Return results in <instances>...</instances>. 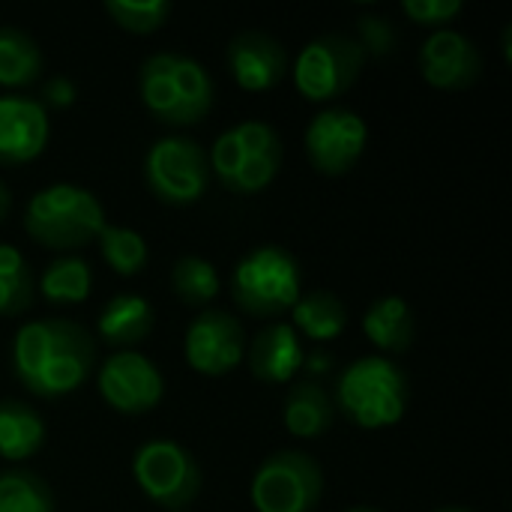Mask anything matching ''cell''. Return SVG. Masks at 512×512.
I'll return each instance as SVG.
<instances>
[{"label": "cell", "instance_id": "cell-1", "mask_svg": "<svg viewBox=\"0 0 512 512\" xmlns=\"http://www.w3.org/2000/svg\"><path fill=\"white\" fill-rule=\"evenodd\" d=\"M96 363L90 333L66 318L27 321L12 339L15 378L42 399H57L78 390Z\"/></svg>", "mask_w": 512, "mask_h": 512}, {"label": "cell", "instance_id": "cell-2", "mask_svg": "<svg viewBox=\"0 0 512 512\" xmlns=\"http://www.w3.org/2000/svg\"><path fill=\"white\" fill-rule=\"evenodd\" d=\"M141 102L165 126H195L213 108V78L204 63L180 51H159L141 63Z\"/></svg>", "mask_w": 512, "mask_h": 512}, {"label": "cell", "instance_id": "cell-3", "mask_svg": "<svg viewBox=\"0 0 512 512\" xmlns=\"http://www.w3.org/2000/svg\"><path fill=\"white\" fill-rule=\"evenodd\" d=\"M105 210L99 198L75 183H54L39 189L24 210V231L57 252L81 249L105 228Z\"/></svg>", "mask_w": 512, "mask_h": 512}, {"label": "cell", "instance_id": "cell-4", "mask_svg": "<svg viewBox=\"0 0 512 512\" xmlns=\"http://www.w3.org/2000/svg\"><path fill=\"white\" fill-rule=\"evenodd\" d=\"M207 162L225 189L255 195L264 192L282 168V138L264 120H240L213 141Z\"/></svg>", "mask_w": 512, "mask_h": 512}, {"label": "cell", "instance_id": "cell-5", "mask_svg": "<svg viewBox=\"0 0 512 512\" xmlns=\"http://www.w3.org/2000/svg\"><path fill=\"white\" fill-rule=\"evenodd\" d=\"M333 405H339L345 417L363 429L393 426L408 408V378L381 354L360 357L342 372Z\"/></svg>", "mask_w": 512, "mask_h": 512}, {"label": "cell", "instance_id": "cell-6", "mask_svg": "<svg viewBox=\"0 0 512 512\" xmlns=\"http://www.w3.org/2000/svg\"><path fill=\"white\" fill-rule=\"evenodd\" d=\"M231 291L252 318H279L300 300V264L282 246H258L237 261Z\"/></svg>", "mask_w": 512, "mask_h": 512}, {"label": "cell", "instance_id": "cell-7", "mask_svg": "<svg viewBox=\"0 0 512 512\" xmlns=\"http://www.w3.org/2000/svg\"><path fill=\"white\" fill-rule=\"evenodd\" d=\"M132 477L138 489L162 510L183 512L201 492V468L177 441H147L135 450Z\"/></svg>", "mask_w": 512, "mask_h": 512}, {"label": "cell", "instance_id": "cell-8", "mask_svg": "<svg viewBox=\"0 0 512 512\" xmlns=\"http://www.w3.org/2000/svg\"><path fill=\"white\" fill-rule=\"evenodd\" d=\"M324 495L321 465L297 450L273 453L252 480V504L258 512H312Z\"/></svg>", "mask_w": 512, "mask_h": 512}, {"label": "cell", "instance_id": "cell-9", "mask_svg": "<svg viewBox=\"0 0 512 512\" xmlns=\"http://www.w3.org/2000/svg\"><path fill=\"white\" fill-rule=\"evenodd\" d=\"M144 180L165 204H192L207 192L210 162L204 147L186 135L159 138L144 156Z\"/></svg>", "mask_w": 512, "mask_h": 512}, {"label": "cell", "instance_id": "cell-10", "mask_svg": "<svg viewBox=\"0 0 512 512\" xmlns=\"http://www.w3.org/2000/svg\"><path fill=\"white\" fill-rule=\"evenodd\" d=\"M366 54L354 36L327 33L312 39L294 66V84L309 102H333L339 99L360 75Z\"/></svg>", "mask_w": 512, "mask_h": 512}, {"label": "cell", "instance_id": "cell-11", "mask_svg": "<svg viewBox=\"0 0 512 512\" xmlns=\"http://www.w3.org/2000/svg\"><path fill=\"white\" fill-rule=\"evenodd\" d=\"M369 141V129L366 120L342 105H330L324 111H318L309 126H306V153L309 162L330 177L348 174Z\"/></svg>", "mask_w": 512, "mask_h": 512}, {"label": "cell", "instance_id": "cell-12", "mask_svg": "<svg viewBox=\"0 0 512 512\" xmlns=\"http://www.w3.org/2000/svg\"><path fill=\"white\" fill-rule=\"evenodd\" d=\"M162 372L138 351H117L99 369V396L120 414H147L162 402Z\"/></svg>", "mask_w": 512, "mask_h": 512}, {"label": "cell", "instance_id": "cell-13", "mask_svg": "<svg viewBox=\"0 0 512 512\" xmlns=\"http://www.w3.org/2000/svg\"><path fill=\"white\" fill-rule=\"evenodd\" d=\"M186 360L201 375H225L237 369L246 357V336L234 315L222 309H207L195 315L183 342Z\"/></svg>", "mask_w": 512, "mask_h": 512}, {"label": "cell", "instance_id": "cell-14", "mask_svg": "<svg viewBox=\"0 0 512 512\" xmlns=\"http://www.w3.org/2000/svg\"><path fill=\"white\" fill-rule=\"evenodd\" d=\"M420 72L432 87L465 90L480 78L483 57L465 33L438 27L420 48Z\"/></svg>", "mask_w": 512, "mask_h": 512}, {"label": "cell", "instance_id": "cell-15", "mask_svg": "<svg viewBox=\"0 0 512 512\" xmlns=\"http://www.w3.org/2000/svg\"><path fill=\"white\" fill-rule=\"evenodd\" d=\"M225 60H228V69H231L234 81L243 90H255V93L276 87L285 78V72H288V51H285V45L276 36L264 33V30H243V33H237L228 42Z\"/></svg>", "mask_w": 512, "mask_h": 512}, {"label": "cell", "instance_id": "cell-16", "mask_svg": "<svg viewBox=\"0 0 512 512\" xmlns=\"http://www.w3.org/2000/svg\"><path fill=\"white\" fill-rule=\"evenodd\" d=\"M48 111L33 96H0V162L21 165L48 144Z\"/></svg>", "mask_w": 512, "mask_h": 512}, {"label": "cell", "instance_id": "cell-17", "mask_svg": "<svg viewBox=\"0 0 512 512\" xmlns=\"http://www.w3.org/2000/svg\"><path fill=\"white\" fill-rule=\"evenodd\" d=\"M303 360L297 330L285 321H273L249 345V369L264 384H288L303 369Z\"/></svg>", "mask_w": 512, "mask_h": 512}, {"label": "cell", "instance_id": "cell-18", "mask_svg": "<svg viewBox=\"0 0 512 512\" xmlns=\"http://www.w3.org/2000/svg\"><path fill=\"white\" fill-rule=\"evenodd\" d=\"M156 324L153 306L138 297V294H117L105 303L102 315H99V336L105 345L132 351V345L144 342L150 336Z\"/></svg>", "mask_w": 512, "mask_h": 512}, {"label": "cell", "instance_id": "cell-19", "mask_svg": "<svg viewBox=\"0 0 512 512\" xmlns=\"http://www.w3.org/2000/svg\"><path fill=\"white\" fill-rule=\"evenodd\" d=\"M336 405L318 381H300L285 399V429L294 438H321L330 432Z\"/></svg>", "mask_w": 512, "mask_h": 512}, {"label": "cell", "instance_id": "cell-20", "mask_svg": "<svg viewBox=\"0 0 512 512\" xmlns=\"http://www.w3.org/2000/svg\"><path fill=\"white\" fill-rule=\"evenodd\" d=\"M414 312L402 297H381L363 315V333L387 354H402L414 342Z\"/></svg>", "mask_w": 512, "mask_h": 512}, {"label": "cell", "instance_id": "cell-21", "mask_svg": "<svg viewBox=\"0 0 512 512\" xmlns=\"http://www.w3.org/2000/svg\"><path fill=\"white\" fill-rule=\"evenodd\" d=\"M45 441L42 417L15 399H0V459L24 462L30 459Z\"/></svg>", "mask_w": 512, "mask_h": 512}, {"label": "cell", "instance_id": "cell-22", "mask_svg": "<svg viewBox=\"0 0 512 512\" xmlns=\"http://www.w3.org/2000/svg\"><path fill=\"white\" fill-rule=\"evenodd\" d=\"M291 315H294V327L312 342H333L348 324V306L336 294L321 288L300 294Z\"/></svg>", "mask_w": 512, "mask_h": 512}, {"label": "cell", "instance_id": "cell-23", "mask_svg": "<svg viewBox=\"0 0 512 512\" xmlns=\"http://www.w3.org/2000/svg\"><path fill=\"white\" fill-rule=\"evenodd\" d=\"M42 72V51L33 36L18 27H0V84L27 87Z\"/></svg>", "mask_w": 512, "mask_h": 512}, {"label": "cell", "instance_id": "cell-24", "mask_svg": "<svg viewBox=\"0 0 512 512\" xmlns=\"http://www.w3.org/2000/svg\"><path fill=\"white\" fill-rule=\"evenodd\" d=\"M90 288H93V273H90V264L81 261V258H57L51 261L42 276H39V291L48 303H57V306H75V303H84L90 297Z\"/></svg>", "mask_w": 512, "mask_h": 512}, {"label": "cell", "instance_id": "cell-25", "mask_svg": "<svg viewBox=\"0 0 512 512\" xmlns=\"http://www.w3.org/2000/svg\"><path fill=\"white\" fill-rule=\"evenodd\" d=\"M33 303V273L15 246L0 243V318H15Z\"/></svg>", "mask_w": 512, "mask_h": 512}, {"label": "cell", "instance_id": "cell-26", "mask_svg": "<svg viewBox=\"0 0 512 512\" xmlns=\"http://www.w3.org/2000/svg\"><path fill=\"white\" fill-rule=\"evenodd\" d=\"M0 512H54V495L33 471L12 468L0 474Z\"/></svg>", "mask_w": 512, "mask_h": 512}, {"label": "cell", "instance_id": "cell-27", "mask_svg": "<svg viewBox=\"0 0 512 512\" xmlns=\"http://www.w3.org/2000/svg\"><path fill=\"white\" fill-rule=\"evenodd\" d=\"M99 252L108 261V267L120 276H135L147 267V240L123 225H105L99 231Z\"/></svg>", "mask_w": 512, "mask_h": 512}, {"label": "cell", "instance_id": "cell-28", "mask_svg": "<svg viewBox=\"0 0 512 512\" xmlns=\"http://www.w3.org/2000/svg\"><path fill=\"white\" fill-rule=\"evenodd\" d=\"M171 288H174V294L183 303H189V306H207L219 294L222 282H219V270L207 258L186 255L171 270Z\"/></svg>", "mask_w": 512, "mask_h": 512}, {"label": "cell", "instance_id": "cell-29", "mask_svg": "<svg viewBox=\"0 0 512 512\" xmlns=\"http://www.w3.org/2000/svg\"><path fill=\"white\" fill-rule=\"evenodd\" d=\"M105 12L129 33H153L159 30L168 15L171 3L168 0H105Z\"/></svg>", "mask_w": 512, "mask_h": 512}, {"label": "cell", "instance_id": "cell-30", "mask_svg": "<svg viewBox=\"0 0 512 512\" xmlns=\"http://www.w3.org/2000/svg\"><path fill=\"white\" fill-rule=\"evenodd\" d=\"M357 33L360 36H354V39L360 42L366 57H387V54L396 51L399 33L384 15H360L357 18Z\"/></svg>", "mask_w": 512, "mask_h": 512}, {"label": "cell", "instance_id": "cell-31", "mask_svg": "<svg viewBox=\"0 0 512 512\" xmlns=\"http://www.w3.org/2000/svg\"><path fill=\"white\" fill-rule=\"evenodd\" d=\"M462 9H465L462 0H405V3H402V12H405L411 21L426 24V27L450 24Z\"/></svg>", "mask_w": 512, "mask_h": 512}, {"label": "cell", "instance_id": "cell-32", "mask_svg": "<svg viewBox=\"0 0 512 512\" xmlns=\"http://www.w3.org/2000/svg\"><path fill=\"white\" fill-rule=\"evenodd\" d=\"M75 102V84L66 75H54L45 81L42 87V105H54V108H69Z\"/></svg>", "mask_w": 512, "mask_h": 512}, {"label": "cell", "instance_id": "cell-33", "mask_svg": "<svg viewBox=\"0 0 512 512\" xmlns=\"http://www.w3.org/2000/svg\"><path fill=\"white\" fill-rule=\"evenodd\" d=\"M330 366H333V357L327 351H315L309 360H303V369H309V372H327Z\"/></svg>", "mask_w": 512, "mask_h": 512}, {"label": "cell", "instance_id": "cell-34", "mask_svg": "<svg viewBox=\"0 0 512 512\" xmlns=\"http://www.w3.org/2000/svg\"><path fill=\"white\" fill-rule=\"evenodd\" d=\"M9 207H12V195H9L6 183L0 180V222H3V216L9 213Z\"/></svg>", "mask_w": 512, "mask_h": 512}, {"label": "cell", "instance_id": "cell-35", "mask_svg": "<svg viewBox=\"0 0 512 512\" xmlns=\"http://www.w3.org/2000/svg\"><path fill=\"white\" fill-rule=\"evenodd\" d=\"M348 512H381V510H375V507H354V510H348Z\"/></svg>", "mask_w": 512, "mask_h": 512}, {"label": "cell", "instance_id": "cell-36", "mask_svg": "<svg viewBox=\"0 0 512 512\" xmlns=\"http://www.w3.org/2000/svg\"><path fill=\"white\" fill-rule=\"evenodd\" d=\"M438 512H468V510H459V507H447V510H438Z\"/></svg>", "mask_w": 512, "mask_h": 512}]
</instances>
